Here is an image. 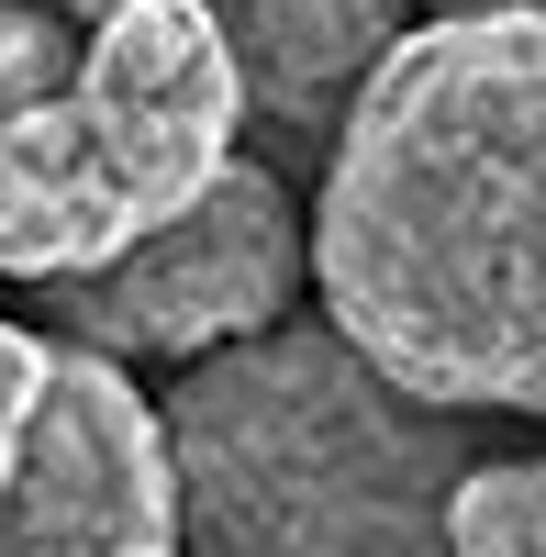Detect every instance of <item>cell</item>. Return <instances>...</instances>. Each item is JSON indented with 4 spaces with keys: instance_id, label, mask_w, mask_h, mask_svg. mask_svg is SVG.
<instances>
[{
    "instance_id": "obj_12",
    "label": "cell",
    "mask_w": 546,
    "mask_h": 557,
    "mask_svg": "<svg viewBox=\"0 0 546 557\" xmlns=\"http://www.w3.org/2000/svg\"><path fill=\"white\" fill-rule=\"evenodd\" d=\"M57 12H78V23H101V12H123V0H57Z\"/></svg>"
},
{
    "instance_id": "obj_11",
    "label": "cell",
    "mask_w": 546,
    "mask_h": 557,
    "mask_svg": "<svg viewBox=\"0 0 546 557\" xmlns=\"http://www.w3.org/2000/svg\"><path fill=\"white\" fill-rule=\"evenodd\" d=\"M424 12H546V0H424Z\"/></svg>"
},
{
    "instance_id": "obj_6",
    "label": "cell",
    "mask_w": 546,
    "mask_h": 557,
    "mask_svg": "<svg viewBox=\"0 0 546 557\" xmlns=\"http://www.w3.org/2000/svg\"><path fill=\"white\" fill-rule=\"evenodd\" d=\"M146 223L157 212L134 201V178L112 168V146H101V123H89L78 89L34 101L23 123H0V278L67 290V278L112 268Z\"/></svg>"
},
{
    "instance_id": "obj_5",
    "label": "cell",
    "mask_w": 546,
    "mask_h": 557,
    "mask_svg": "<svg viewBox=\"0 0 546 557\" xmlns=\"http://www.w3.org/2000/svg\"><path fill=\"white\" fill-rule=\"evenodd\" d=\"M78 101L101 123L112 168L134 178V201L167 223L178 201H201L235 168L257 78L212 0H123L78 34Z\"/></svg>"
},
{
    "instance_id": "obj_2",
    "label": "cell",
    "mask_w": 546,
    "mask_h": 557,
    "mask_svg": "<svg viewBox=\"0 0 546 557\" xmlns=\"http://www.w3.org/2000/svg\"><path fill=\"white\" fill-rule=\"evenodd\" d=\"M178 513L223 557H369L446 546L458 412L401 391L346 323H268L190 357L167 391Z\"/></svg>"
},
{
    "instance_id": "obj_9",
    "label": "cell",
    "mask_w": 546,
    "mask_h": 557,
    "mask_svg": "<svg viewBox=\"0 0 546 557\" xmlns=\"http://www.w3.org/2000/svg\"><path fill=\"white\" fill-rule=\"evenodd\" d=\"M78 12H57V0H0V123H23L34 101H57V89H78Z\"/></svg>"
},
{
    "instance_id": "obj_1",
    "label": "cell",
    "mask_w": 546,
    "mask_h": 557,
    "mask_svg": "<svg viewBox=\"0 0 546 557\" xmlns=\"http://www.w3.org/2000/svg\"><path fill=\"white\" fill-rule=\"evenodd\" d=\"M312 301L401 391L546 424V12H424L346 89Z\"/></svg>"
},
{
    "instance_id": "obj_3",
    "label": "cell",
    "mask_w": 546,
    "mask_h": 557,
    "mask_svg": "<svg viewBox=\"0 0 546 557\" xmlns=\"http://www.w3.org/2000/svg\"><path fill=\"white\" fill-rule=\"evenodd\" d=\"M301 290H312V212L268 168L235 157L201 201L146 223L112 268L67 278V335L112 346V357H178L190 368L235 335L290 323Z\"/></svg>"
},
{
    "instance_id": "obj_10",
    "label": "cell",
    "mask_w": 546,
    "mask_h": 557,
    "mask_svg": "<svg viewBox=\"0 0 546 557\" xmlns=\"http://www.w3.org/2000/svg\"><path fill=\"white\" fill-rule=\"evenodd\" d=\"M45 368H57V346H45L34 323H12V312H0V491H12V469H23V435H34Z\"/></svg>"
},
{
    "instance_id": "obj_8",
    "label": "cell",
    "mask_w": 546,
    "mask_h": 557,
    "mask_svg": "<svg viewBox=\"0 0 546 557\" xmlns=\"http://www.w3.org/2000/svg\"><path fill=\"white\" fill-rule=\"evenodd\" d=\"M458 557H546V457H469L446 491Z\"/></svg>"
},
{
    "instance_id": "obj_4",
    "label": "cell",
    "mask_w": 546,
    "mask_h": 557,
    "mask_svg": "<svg viewBox=\"0 0 546 557\" xmlns=\"http://www.w3.org/2000/svg\"><path fill=\"white\" fill-rule=\"evenodd\" d=\"M167 546H190L167 401L134 391V357L67 335L45 368L23 469L0 491V557H167Z\"/></svg>"
},
{
    "instance_id": "obj_7",
    "label": "cell",
    "mask_w": 546,
    "mask_h": 557,
    "mask_svg": "<svg viewBox=\"0 0 546 557\" xmlns=\"http://www.w3.org/2000/svg\"><path fill=\"white\" fill-rule=\"evenodd\" d=\"M212 12L235 34L257 101H280V112H312L335 89H357L401 45V0H212Z\"/></svg>"
}]
</instances>
